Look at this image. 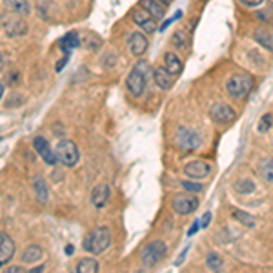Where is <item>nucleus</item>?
<instances>
[{
    "label": "nucleus",
    "mask_w": 273,
    "mask_h": 273,
    "mask_svg": "<svg viewBox=\"0 0 273 273\" xmlns=\"http://www.w3.org/2000/svg\"><path fill=\"white\" fill-rule=\"evenodd\" d=\"M109 244H111V233H109V228L100 226V228H95V230H91V232L84 237L82 248H84V252H87V253L100 255V253L106 252V249L109 248Z\"/></svg>",
    "instance_id": "nucleus-1"
},
{
    "label": "nucleus",
    "mask_w": 273,
    "mask_h": 273,
    "mask_svg": "<svg viewBox=\"0 0 273 273\" xmlns=\"http://www.w3.org/2000/svg\"><path fill=\"white\" fill-rule=\"evenodd\" d=\"M200 142H202L200 135L191 128H184L182 126L175 133V146L180 149L182 153H193V151H197L200 148Z\"/></svg>",
    "instance_id": "nucleus-2"
},
{
    "label": "nucleus",
    "mask_w": 273,
    "mask_h": 273,
    "mask_svg": "<svg viewBox=\"0 0 273 273\" xmlns=\"http://www.w3.org/2000/svg\"><path fill=\"white\" fill-rule=\"evenodd\" d=\"M252 87H253V79L249 75H242V73L233 75L226 82L228 93H230L233 99H244V97H248Z\"/></svg>",
    "instance_id": "nucleus-3"
},
{
    "label": "nucleus",
    "mask_w": 273,
    "mask_h": 273,
    "mask_svg": "<svg viewBox=\"0 0 273 273\" xmlns=\"http://www.w3.org/2000/svg\"><path fill=\"white\" fill-rule=\"evenodd\" d=\"M55 155H57V161L66 166V168L75 166L80 158L77 144L73 141H67V139H62V141L58 142L57 148H55Z\"/></svg>",
    "instance_id": "nucleus-4"
},
{
    "label": "nucleus",
    "mask_w": 273,
    "mask_h": 273,
    "mask_svg": "<svg viewBox=\"0 0 273 273\" xmlns=\"http://www.w3.org/2000/svg\"><path fill=\"white\" fill-rule=\"evenodd\" d=\"M146 62H139L133 71L128 75V80H126V86L128 91L133 97H141L146 89Z\"/></svg>",
    "instance_id": "nucleus-5"
},
{
    "label": "nucleus",
    "mask_w": 273,
    "mask_h": 273,
    "mask_svg": "<svg viewBox=\"0 0 273 273\" xmlns=\"http://www.w3.org/2000/svg\"><path fill=\"white\" fill-rule=\"evenodd\" d=\"M166 244L162 240H153V242H149L144 249H142V264L144 268H153L157 266L158 262L162 261V257L166 255Z\"/></svg>",
    "instance_id": "nucleus-6"
},
{
    "label": "nucleus",
    "mask_w": 273,
    "mask_h": 273,
    "mask_svg": "<svg viewBox=\"0 0 273 273\" xmlns=\"http://www.w3.org/2000/svg\"><path fill=\"white\" fill-rule=\"evenodd\" d=\"M131 18L144 33H155V31H157V18L149 11H146L144 8L135 9V11L131 13Z\"/></svg>",
    "instance_id": "nucleus-7"
},
{
    "label": "nucleus",
    "mask_w": 273,
    "mask_h": 273,
    "mask_svg": "<svg viewBox=\"0 0 273 273\" xmlns=\"http://www.w3.org/2000/svg\"><path fill=\"white\" fill-rule=\"evenodd\" d=\"M210 117L211 120H215L217 124H230V122H233L237 119V113L228 104H215V106H211Z\"/></svg>",
    "instance_id": "nucleus-8"
},
{
    "label": "nucleus",
    "mask_w": 273,
    "mask_h": 273,
    "mask_svg": "<svg viewBox=\"0 0 273 273\" xmlns=\"http://www.w3.org/2000/svg\"><path fill=\"white\" fill-rule=\"evenodd\" d=\"M199 208V199H195L193 195H178L173 200V210L178 215H190Z\"/></svg>",
    "instance_id": "nucleus-9"
},
{
    "label": "nucleus",
    "mask_w": 273,
    "mask_h": 273,
    "mask_svg": "<svg viewBox=\"0 0 273 273\" xmlns=\"http://www.w3.org/2000/svg\"><path fill=\"white\" fill-rule=\"evenodd\" d=\"M33 148H35V151L40 155V158L46 162V164L53 166L55 162H58L57 161V155H55V151L51 149L50 142L46 141L44 136H37V139H35V141H33Z\"/></svg>",
    "instance_id": "nucleus-10"
},
{
    "label": "nucleus",
    "mask_w": 273,
    "mask_h": 273,
    "mask_svg": "<svg viewBox=\"0 0 273 273\" xmlns=\"http://www.w3.org/2000/svg\"><path fill=\"white\" fill-rule=\"evenodd\" d=\"M184 173L190 178H206L211 173V166L204 161H193L184 166Z\"/></svg>",
    "instance_id": "nucleus-11"
},
{
    "label": "nucleus",
    "mask_w": 273,
    "mask_h": 273,
    "mask_svg": "<svg viewBox=\"0 0 273 273\" xmlns=\"http://www.w3.org/2000/svg\"><path fill=\"white\" fill-rule=\"evenodd\" d=\"M15 255V242L9 235L0 233V268L6 266Z\"/></svg>",
    "instance_id": "nucleus-12"
},
{
    "label": "nucleus",
    "mask_w": 273,
    "mask_h": 273,
    "mask_svg": "<svg viewBox=\"0 0 273 273\" xmlns=\"http://www.w3.org/2000/svg\"><path fill=\"white\" fill-rule=\"evenodd\" d=\"M128 48L135 57H141L142 53H146V50H148V38H146V35L141 33V31L131 33V37L128 40Z\"/></svg>",
    "instance_id": "nucleus-13"
},
{
    "label": "nucleus",
    "mask_w": 273,
    "mask_h": 273,
    "mask_svg": "<svg viewBox=\"0 0 273 273\" xmlns=\"http://www.w3.org/2000/svg\"><path fill=\"white\" fill-rule=\"evenodd\" d=\"M4 31L8 37L17 38V37H22V35L28 33V26H26V22L22 20V18H9V20H6V24H4Z\"/></svg>",
    "instance_id": "nucleus-14"
},
{
    "label": "nucleus",
    "mask_w": 273,
    "mask_h": 273,
    "mask_svg": "<svg viewBox=\"0 0 273 273\" xmlns=\"http://www.w3.org/2000/svg\"><path fill=\"white\" fill-rule=\"evenodd\" d=\"M109 200V186L108 184H99L91 193V202L95 208H104Z\"/></svg>",
    "instance_id": "nucleus-15"
},
{
    "label": "nucleus",
    "mask_w": 273,
    "mask_h": 273,
    "mask_svg": "<svg viewBox=\"0 0 273 273\" xmlns=\"http://www.w3.org/2000/svg\"><path fill=\"white\" fill-rule=\"evenodd\" d=\"M153 79H155V84H157L161 89L168 91L171 89V86H173V79H171V73L164 67H155L153 71Z\"/></svg>",
    "instance_id": "nucleus-16"
},
{
    "label": "nucleus",
    "mask_w": 273,
    "mask_h": 273,
    "mask_svg": "<svg viewBox=\"0 0 273 273\" xmlns=\"http://www.w3.org/2000/svg\"><path fill=\"white\" fill-rule=\"evenodd\" d=\"M141 8H144L146 11H149L157 20H161L166 15V6L161 0H141Z\"/></svg>",
    "instance_id": "nucleus-17"
},
{
    "label": "nucleus",
    "mask_w": 273,
    "mask_h": 273,
    "mask_svg": "<svg viewBox=\"0 0 273 273\" xmlns=\"http://www.w3.org/2000/svg\"><path fill=\"white\" fill-rule=\"evenodd\" d=\"M58 46H60V50H62L64 53L71 55V51H73L75 48H79V46H80V38H79V35L75 33V31H71V33L64 35V37L60 38Z\"/></svg>",
    "instance_id": "nucleus-18"
},
{
    "label": "nucleus",
    "mask_w": 273,
    "mask_h": 273,
    "mask_svg": "<svg viewBox=\"0 0 273 273\" xmlns=\"http://www.w3.org/2000/svg\"><path fill=\"white\" fill-rule=\"evenodd\" d=\"M99 261L97 259H91V257H87V259H80L79 262H77V268H75V271L77 273H97L99 271Z\"/></svg>",
    "instance_id": "nucleus-19"
},
{
    "label": "nucleus",
    "mask_w": 273,
    "mask_h": 273,
    "mask_svg": "<svg viewBox=\"0 0 273 273\" xmlns=\"http://www.w3.org/2000/svg\"><path fill=\"white\" fill-rule=\"evenodd\" d=\"M40 257H42V248L37 244H31L24 249V253H22V261H24L26 264H33V262L40 261Z\"/></svg>",
    "instance_id": "nucleus-20"
},
{
    "label": "nucleus",
    "mask_w": 273,
    "mask_h": 273,
    "mask_svg": "<svg viewBox=\"0 0 273 273\" xmlns=\"http://www.w3.org/2000/svg\"><path fill=\"white\" fill-rule=\"evenodd\" d=\"M4 6L18 15H28L29 13V2L28 0H4Z\"/></svg>",
    "instance_id": "nucleus-21"
},
{
    "label": "nucleus",
    "mask_w": 273,
    "mask_h": 273,
    "mask_svg": "<svg viewBox=\"0 0 273 273\" xmlns=\"http://www.w3.org/2000/svg\"><path fill=\"white\" fill-rule=\"evenodd\" d=\"M164 62H166V70L170 71L171 75H178L182 71V62L178 60V57L175 53H166Z\"/></svg>",
    "instance_id": "nucleus-22"
},
{
    "label": "nucleus",
    "mask_w": 273,
    "mask_h": 273,
    "mask_svg": "<svg viewBox=\"0 0 273 273\" xmlns=\"http://www.w3.org/2000/svg\"><path fill=\"white\" fill-rule=\"evenodd\" d=\"M259 171H261L262 178H264L268 184H273V158H264V161L259 164Z\"/></svg>",
    "instance_id": "nucleus-23"
},
{
    "label": "nucleus",
    "mask_w": 273,
    "mask_h": 273,
    "mask_svg": "<svg viewBox=\"0 0 273 273\" xmlns=\"http://www.w3.org/2000/svg\"><path fill=\"white\" fill-rule=\"evenodd\" d=\"M233 188H235L237 193L240 195H249L255 191V184H253V180H249V178H240V180H237L235 184H233Z\"/></svg>",
    "instance_id": "nucleus-24"
},
{
    "label": "nucleus",
    "mask_w": 273,
    "mask_h": 273,
    "mask_svg": "<svg viewBox=\"0 0 273 273\" xmlns=\"http://www.w3.org/2000/svg\"><path fill=\"white\" fill-rule=\"evenodd\" d=\"M35 193H37V199L38 202L46 204L48 199H50V193H48V186H46V182L42 178H35Z\"/></svg>",
    "instance_id": "nucleus-25"
},
{
    "label": "nucleus",
    "mask_w": 273,
    "mask_h": 273,
    "mask_svg": "<svg viewBox=\"0 0 273 273\" xmlns=\"http://www.w3.org/2000/svg\"><path fill=\"white\" fill-rule=\"evenodd\" d=\"M255 40L261 46H264L266 50H273V37L268 33V31H264V29H259V31H257Z\"/></svg>",
    "instance_id": "nucleus-26"
},
{
    "label": "nucleus",
    "mask_w": 273,
    "mask_h": 273,
    "mask_svg": "<svg viewBox=\"0 0 273 273\" xmlns=\"http://www.w3.org/2000/svg\"><path fill=\"white\" fill-rule=\"evenodd\" d=\"M233 219L239 220L240 224H244L246 228H253V226H255V219H253L249 213H246V211L235 210V211H233Z\"/></svg>",
    "instance_id": "nucleus-27"
},
{
    "label": "nucleus",
    "mask_w": 273,
    "mask_h": 273,
    "mask_svg": "<svg viewBox=\"0 0 273 273\" xmlns=\"http://www.w3.org/2000/svg\"><path fill=\"white\" fill-rule=\"evenodd\" d=\"M206 266L211 269V271H220L222 269V259H220L217 253H208V257H206Z\"/></svg>",
    "instance_id": "nucleus-28"
},
{
    "label": "nucleus",
    "mask_w": 273,
    "mask_h": 273,
    "mask_svg": "<svg viewBox=\"0 0 273 273\" xmlns=\"http://www.w3.org/2000/svg\"><path fill=\"white\" fill-rule=\"evenodd\" d=\"M171 42H173L175 48H178V50H184V48H186V42H188V35H186V31H182V29L175 31L173 37H171Z\"/></svg>",
    "instance_id": "nucleus-29"
},
{
    "label": "nucleus",
    "mask_w": 273,
    "mask_h": 273,
    "mask_svg": "<svg viewBox=\"0 0 273 273\" xmlns=\"http://www.w3.org/2000/svg\"><path fill=\"white\" fill-rule=\"evenodd\" d=\"M273 126V115L271 113H266L264 117H262L261 120H259V126H257V131H261V133H266L269 128Z\"/></svg>",
    "instance_id": "nucleus-30"
},
{
    "label": "nucleus",
    "mask_w": 273,
    "mask_h": 273,
    "mask_svg": "<svg viewBox=\"0 0 273 273\" xmlns=\"http://www.w3.org/2000/svg\"><path fill=\"white\" fill-rule=\"evenodd\" d=\"M180 186L186 191H191V193H199V191H202V184H197V182L184 180V182H180Z\"/></svg>",
    "instance_id": "nucleus-31"
},
{
    "label": "nucleus",
    "mask_w": 273,
    "mask_h": 273,
    "mask_svg": "<svg viewBox=\"0 0 273 273\" xmlns=\"http://www.w3.org/2000/svg\"><path fill=\"white\" fill-rule=\"evenodd\" d=\"M210 220H211V211H206L202 215V219L199 220L200 222V230H204V228H208V224H210Z\"/></svg>",
    "instance_id": "nucleus-32"
},
{
    "label": "nucleus",
    "mask_w": 273,
    "mask_h": 273,
    "mask_svg": "<svg viewBox=\"0 0 273 273\" xmlns=\"http://www.w3.org/2000/svg\"><path fill=\"white\" fill-rule=\"evenodd\" d=\"M244 6H249V8H255V6H261L264 0H240Z\"/></svg>",
    "instance_id": "nucleus-33"
},
{
    "label": "nucleus",
    "mask_w": 273,
    "mask_h": 273,
    "mask_svg": "<svg viewBox=\"0 0 273 273\" xmlns=\"http://www.w3.org/2000/svg\"><path fill=\"white\" fill-rule=\"evenodd\" d=\"M6 271H8V273H22V271H26V269L22 268V266H9Z\"/></svg>",
    "instance_id": "nucleus-34"
},
{
    "label": "nucleus",
    "mask_w": 273,
    "mask_h": 273,
    "mask_svg": "<svg viewBox=\"0 0 273 273\" xmlns=\"http://www.w3.org/2000/svg\"><path fill=\"white\" fill-rule=\"evenodd\" d=\"M188 249H190V246H186V248L182 249V253H180V257H178L177 261H175V264H177V266H180V264H182V261H184V257H186V253H188Z\"/></svg>",
    "instance_id": "nucleus-35"
},
{
    "label": "nucleus",
    "mask_w": 273,
    "mask_h": 273,
    "mask_svg": "<svg viewBox=\"0 0 273 273\" xmlns=\"http://www.w3.org/2000/svg\"><path fill=\"white\" fill-rule=\"evenodd\" d=\"M199 228H200V222H199V220H195V222L193 224H191V228H190V232H188V235H193V233L195 232H197V230H199Z\"/></svg>",
    "instance_id": "nucleus-36"
},
{
    "label": "nucleus",
    "mask_w": 273,
    "mask_h": 273,
    "mask_svg": "<svg viewBox=\"0 0 273 273\" xmlns=\"http://www.w3.org/2000/svg\"><path fill=\"white\" fill-rule=\"evenodd\" d=\"M67 60H70V55L66 53V57H64L62 60H60V62L57 64V71H62V67L66 66V62H67Z\"/></svg>",
    "instance_id": "nucleus-37"
},
{
    "label": "nucleus",
    "mask_w": 273,
    "mask_h": 273,
    "mask_svg": "<svg viewBox=\"0 0 273 273\" xmlns=\"http://www.w3.org/2000/svg\"><path fill=\"white\" fill-rule=\"evenodd\" d=\"M40 271H42V266H40V268H33V269H29L28 273H40Z\"/></svg>",
    "instance_id": "nucleus-38"
},
{
    "label": "nucleus",
    "mask_w": 273,
    "mask_h": 273,
    "mask_svg": "<svg viewBox=\"0 0 273 273\" xmlns=\"http://www.w3.org/2000/svg\"><path fill=\"white\" fill-rule=\"evenodd\" d=\"M2 95H4V84L0 82V99H2Z\"/></svg>",
    "instance_id": "nucleus-39"
},
{
    "label": "nucleus",
    "mask_w": 273,
    "mask_h": 273,
    "mask_svg": "<svg viewBox=\"0 0 273 273\" xmlns=\"http://www.w3.org/2000/svg\"><path fill=\"white\" fill-rule=\"evenodd\" d=\"M66 253H67V255H71V253H73V246H67V248H66Z\"/></svg>",
    "instance_id": "nucleus-40"
},
{
    "label": "nucleus",
    "mask_w": 273,
    "mask_h": 273,
    "mask_svg": "<svg viewBox=\"0 0 273 273\" xmlns=\"http://www.w3.org/2000/svg\"><path fill=\"white\" fill-rule=\"evenodd\" d=\"M161 2H162V4H164V6H168V4H170V2H171V0H161Z\"/></svg>",
    "instance_id": "nucleus-41"
},
{
    "label": "nucleus",
    "mask_w": 273,
    "mask_h": 273,
    "mask_svg": "<svg viewBox=\"0 0 273 273\" xmlns=\"http://www.w3.org/2000/svg\"><path fill=\"white\" fill-rule=\"evenodd\" d=\"M0 58H2V57H0Z\"/></svg>",
    "instance_id": "nucleus-42"
}]
</instances>
